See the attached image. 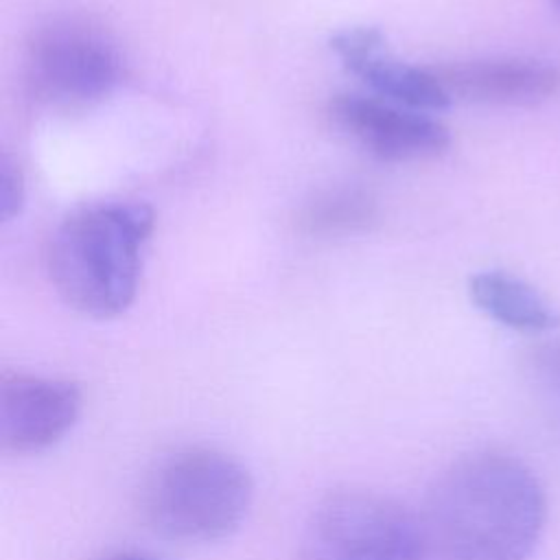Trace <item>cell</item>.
Here are the masks:
<instances>
[{"label":"cell","mask_w":560,"mask_h":560,"mask_svg":"<svg viewBox=\"0 0 560 560\" xmlns=\"http://www.w3.org/2000/svg\"><path fill=\"white\" fill-rule=\"evenodd\" d=\"M33 96L52 107H83L112 94L122 79L116 44L79 18H55L39 26L24 57Z\"/></svg>","instance_id":"cell-5"},{"label":"cell","mask_w":560,"mask_h":560,"mask_svg":"<svg viewBox=\"0 0 560 560\" xmlns=\"http://www.w3.org/2000/svg\"><path fill=\"white\" fill-rule=\"evenodd\" d=\"M153 221L144 201H98L70 212L48 252L50 278L66 304L94 319L125 313L138 291Z\"/></svg>","instance_id":"cell-2"},{"label":"cell","mask_w":560,"mask_h":560,"mask_svg":"<svg viewBox=\"0 0 560 560\" xmlns=\"http://www.w3.org/2000/svg\"><path fill=\"white\" fill-rule=\"evenodd\" d=\"M81 392L66 378L4 374L0 385V440L11 453H39L79 420Z\"/></svg>","instance_id":"cell-7"},{"label":"cell","mask_w":560,"mask_h":560,"mask_svg":"<svg viewBox=\"0 0 560 560\" xmlns=\"http://www.w3.org/2000/svg\"><path fill=\"white\" fill-rule=\"evenodd\" d=\"M112 560H155V558L138 556V553H125V556H118V558H112Z\"/></svg>","instance_id":"cell-15"},{"label":"cell","mask_w":560,"mask_h":560,"mask_svg":"<svg viewBox=\"0 0 560 560\" xmlns=\"http://www.w3.org/2000/svg\"><path fill=\"white\" fill-rule=\"evenodd\" d=\"M24 203V177L9 153L0 160V217L11 221L20 214Z\"/></svg>","instance_id":"cell-14"},{"label":"cell","mask_w":560,"mask_h":560,"mask_svg":"<svg viewBox=\"0 0 560 560\" xmlns=\"http://www.w3.org/2000/svg\"><path fill=\"white\" fill-rule=\"evenodd\" d=\"M440 560H527L547 521L538 477L505 453H472L431 486L420 516Z\"/></svg>","instance_id":"cell-1"},{"label":"cell","mask_w":560,"mask_h":560,"mask_svg":"<svg viewBox=\"0 0 560 560\" xmlns=\"http://www.w3.org/2000/svg\"><path fill=\"white\" fill-rule=\"evenodd\" d=\"M422 518L374 490H339L313 510L306 560H427Z\"/></svg>","instance_id":"cell-4"},{"label":"cell","mask_w":560,"mask_h":560,"mask_svg":"<svg viewBox=\"0 0 560 560\" xmlns=\"http://www.w3.org/2000/svg\"><path fill=\"white\" fill-rule=\"evenodd\" d=\"M383 46H385V37L376 26L343 28L330 37V48L341 59L343 66L359 57L376 52Z\"/></svg>","instance_id":"cell-13"},{"label":"cell","mask_w":560,"mask_h":560,"mask_svg":"<svg viewBox=\"0 0 560 560\" xmlns=\"http://www.w3.org/2000/svg\"><path fill=\"white\" fill-rule=\"evenodd\" d=\"M527 370L542 407L560 429V341H547L532 348Z\"/></svg>","instance_id":"cell-12"},{"label":"cell","mask_w":560,"mask_h":560,"mask_svg":"<svg viewBox=\"0 0 560 560\" xmlns=\"http://www.w3.org/2000/svg\"><path fill=\"white\" fill-rule=\"evenodd\" d=\"M346 68L381 98L416 112H442L453 101L431 68L392 59L381 55V50L359 57L346 63Z\"/></svg>","instance_id":"cell-10"},{"label":"cell","mask_w":560,"mask_h":560,"mask_svg":"<svg viewBox=\"0 0 560 560\" xmlns=\"http://www.w3.org/2000/svg\"><path fill=\"white\" fill-rule=\"evenodd\" d=\"M254 501L249 470L232 455L182 448L158 464L144 486V516L173 540L212 542L234 534Z\"/></svg>","instance_id":"cell-3"},{"label":"cell","mask_w":560,"mask_h":560,"mask_svg":"<svg viewBox=\"0 0 560 560\" xmlns=\"http://www.w3.org/2000/svg\"><path fill=\"white\" fill-rule=\"evenodd\" d=\"M328 116L337 129L387 162L433 158L451 144V133L438 118L381 96L337 94L328 103Z\"/></svg>","instance_id":"cell-6"},{"label":"cell","mask_w":560,"mask_h":560,"mask_svg":"<svg viewBox=\"0 0 560 560\" xmlns=\"http://www.w3.org/2000/svg\"><path fill=\"white\" fill-rule=\"evenodd\" d=\"M451 98L532 107L560 94V63L540 57H486L431 68Z\"/></svg>","instance_id":"cell-8"},{"label":"cell","mask_w":560,"mask_h":560,"mask_svg":"<svg viewBox=\"0 0 560 560\" xmlns=\"http://www.w3.org/2000/svg\"><path fill=\"white\" fill-rule=\"evenodd\" d=\"M556 2V7H558V11H560V0H553Z\"/></svg>","instance_id":"cell-16"},{"label":"cell","mask_w":560,"mask_h":560,"mask_svg":"<svg viewBox=\"0 0 560 560\" xmlns=\"http://www.w3.org/2000/svg\"><path fill=\"white\" fill-rule=\"evenodd\" d=\"M374 217V201L359 188H335L317 195L304 210V225L319 234L354 232Z\"/></svg>","instance_id":"cell-11"},{"label":"cell","mask_w":560,"mask_h":560,"mask_svg":"<svg viewBox=\"0 0 560 560\" xmlns=\"http://www.w3.org/2000/svg\"><path fill=\"white\" fill-rule=\"evenodd\" d=\"M468 293L475 306L490 319L518 332H549L560 326V313L521 278L488 269L479 271L468 282Z\"/></svg>","instance_id":"cell-9"}]
</instances>
